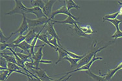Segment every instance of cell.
<instances>
[{
  "label": "cell",
  "mask_w": 122,
  "mask_h": 81,
  "mask_svg": "<svg viewBox=\"0 0 122 81\" xmlns=\"http://www.w3.org/2000/svg\"><path fill=\"white\" fill-rule=\"evenodd\" d=\"M108 45H110V44H107V45H106L105 46H103V47H99V46L97 47L96 42H94L93 44H92V46L91 50L88 53H86L85 57L82 58V59H81L79 60V62L78 63L77 68L88 64L92 59V58L94 57V56L95 55H96L98 52L101 51V50H103V49L106 48L107 47H108Z\"/></svg>",
  "instance_id": "1"
},
{
  "label": "cell",
  "mask_w": 122,
  "mask_h": 81,
  "mask_svg": "<svg viewBox=\"0 0 122 81\" xmlns=\"http://www.w3.org/2000/svg\"><path fill=\"white\" fill-rule=\"evenodd\" d=\"M44 44L38 46L39 48L37 50V51L35 52V54L32 56V59L33 60L35 69H38L40 68L39 65L41 63H43V64H51V63H52V61H51V60H43L42 58L43 56H44L43 48H44Z\"/></svg>",
  "instance_id": "2"
},
{
  "label": "cell",
  "mask_w": 122,
  "mask_h": 81,
  "mask_svg": "<svg viewBox=\"0 0 122 81\" xmlns=\"http://www.w3.org/2000/svg\"><path fill=\"white\" fill-rule=\"evenodd\" d=\"M14 1L15 3V7L10 12L6 13V15H13L16 14H21L22 16L25 15L28 10V7H25L21 1L14 0Z\"/></svg>",
  "instance_id": "3"
},
{
  "label": "cell",
  "mask_w": 122,
  "mask_h": 81,
  "mask_svg": "<svg viewBox=\"0 0 122 81\" xmlns=\"http://www.w3.org/2000/svg\"><path fill=\"white\" fill-rule=\"evenodd\" d=\"M27 23H28L29 30H30V29H33V28H36L39 26H44L45 25H47V23L51 21V19L47 17H45L36 19H27Z\"/></svg>",
  "instance_id": "4"
},
{
  "label": "cell",
  "mask_w": 122,
  "mask_h": 81,
  "mask_svg": "<svg viewBox=\"0 0 122 81\" xmlns=\"http://www.w3.org/2000/svg\"><path fill=\"white\" fill-rule=\"evenodd\" d=\"M103 60V58L100 57H97L96 55H95L94 56V57L92 58V59L88 64L84 65V66H82L79 68H77V69H74L73 71H70V72H67L66 73V75H68L71 74V73H74V72H79V71H85V72H86L88 70H90V68H91L92 65L93 64V63H94L95 61H96V60Z\"/></svg>",
  "instance_id": "5"
},
{
  "label": "cell",
  "mask_w": 122,
  "mask_h": 81,
  "mask_svg": "<svg viewBox=\"0 0 122 81\" xmlns=\"http://www.w3.org/2000/svg\"><path fill=\"white\" fill-rule=\"evenodd\" d=\"M58 14H64V15H66L68 16L71 17L72 18H73L75 19V21H77V20L79 19V17H77L73 16V14H71L70 10H68V8L66 7V5H64L62 7H61L60 9H59L58 10H56L55 12H53L51 14V20H52L54 18L55 16H56V15Z\"/></svg>",
  "instance_id": "6"
},
{
  "label": "cell",
  "mask_w": 122,
  "mask_h": 81,
  "mask_svg": "<svg viewBox=\"0 0 122 81\" xmlns=\"http://www.w3.org/2000/svg\"><path fill=\"white\" fill-rule=\"evenodd\" d=\"M8 70H9V75H8V78L9 77L10 75L12 74V73H20V74L24 75H25L27 77H29L32 76V75H30L27 73H26V72H23L21 70H24V69H22L21 67H20L18 65L16 64H14V63H8Z\"/></svg>",
  "instance_id": "7"
},
{
  "label": "cell",
  "mask_w": 122,
  "mask_h": 81,
  "mask_svg": "<svg viewBox=\"0 0 122 81\" xmlns=\"http://www.w3.org/2000/svg\"><path fill=\"white\" fill-rule=\"evenodd\" d=\"M56 0H49V1H45V6L43 9V12L45 16L51 18L52 14V8L55 3H56Z\"/></svg>",
  "instance_id": "8"
},
{
  "label": "cell",
  "mask_w": 122,
  "mask_h": 81,
  "mask_svg": "<svg viewBox=\"0 0 122 81\" xmlns=\"http://www.w3.org/2000/svg\"><path fill=\"white\" fill-rule=\"evenodd\" d=\"M29 29V26L28 23H27V18H26L25 15H24V16H22V21H21V25L20 26L19 28L16 32H12V35L16 34L23 35V34L27 32Z\"/></svg>",
  "instance_id": "9"
},
{
  "label": "cell",
  "mask_w": 122,
  "mask_h": 81,
  "mask_svg": "<svg viewBox=\"0 0 122 81\" xmlns=\"http://www.w3.org/2000/svg\"><path fill=\"white\" fill-rule=\"evenodd\" d=\"M33 71L35 73L36 76L38 77L42 81H51L53 80V78L47 74V73L44 70H43L40 68L38 69H33Z\"/></svg>",
  "instance_id": "10"
},
{
  "label": "cell",
  "mask_w": 122,
  "mask_h": 81,
  "mask_svg": "<svg viewBox=\"0 0 122 81\" xmlns=\"http://www.w3.org/2000/svg\"><path fill=\"white\" fill-rule=\"evenodd\" d=\"M54 23H53L52 21H49V23H47V28H46V31H47V32L52 37H54V38H56V39L58 40V41H59V44L61 46H62L61 44V39L59 38V35L57 34V33H56V30L54 28Z\"/></svg>",
  "instance_id": "11"
},
{
  "label": "cell",
  "mask_w": 122,
  "mask_h": 81,
  "mask_svg": "<svg viewBox=\"0 0 122 81\" xmlns=\"http://www.w3.org/2000/svg\"><path fill=\"white\" fill-rule=\"evenodd\" d=\"M27 14H35L37 19L42 18L46 17L44 14V12L42 9L39 7H31V8H28V10L27 12Z\"/></svg>",
  "instance_id": "12"
},
{
  "label": "cell",
  "mask_w": 122,
  "mask_h": 81,
  "mask_svg": "<svg viewBox=\"0 0 122 81\" xmlns=\"http://www.w3.org/2000/svg\"><path fill=\"white\" fill-rule=\"evenodd\" d=\"M10 44H11V48L13 49L15 48H19L23 51H27L29 53V55H30V48H31V46H30V44H29L28 43L26 42L25 41H24V42L21 43L20 44H16V45L12 44V43H10Z\"/></svg>",
  "instance_id": "13"
},
{
  "label": "cell",
  "mask_w": 122,
  "mask_h": 81,
  "mask_svg": "<svg viewBox=\"0 0 122 81\" xmlns=\"http://www.w3.org/2000/svg\"><path fill=\"white\" fill-rule=\"evenodd\" d=\"M122 69V62L120 63V64L117 66V67L115 68H114L112 69H110L108 72H107V73H106V74L103 75L102 76H103L105 78L107 81H109L110 79L112 78L114 75L117 73L119 70Z\"/></svg>",
  "instance_id": "14"
},
{
  "label": "cell",
  "mask_w": 122,
  "mask_h": 81,
  "mask_svg": "<svg viewBox=\"0 0 122 81\" xmlns=\"http://www.w3.org/2000/svg\"><path fill=\"white\" fill-rule=\"evenodd\" d=\"M56 51L58 53V60L55 63V64H57L58 63H60L61 60L64 59L66 57V56H68V54L66 52V49L62 48V46H60L59 48H57Z\"/></svg>",
  "instance_id": "15"
},
{
  "label": "cell",
  "mask_w": 122,
  "mask_h": 81,
  "mask_svg": "<svg viewBox=\"0 0 122 81\" xmlns=\"http://www.w3.org/2000/svg\"><path fill=\"white\" fill-rule=\"evenodd\" d=\"M51 21H52L53 23H61V24H68V25H70L73 26L75 24H77L79 22H77V21H75V19L73 18H72L71 17L68 16L67 18L66 19H64L63 21H56V20H53L52 19L51 20Z\"/></svg>",
  "instance_id": "16"
},
{
  "label": "cell",
  "mask_w": 122,
  "mask_h": 81,
  "mask_svg": "<svg viewBox=\"0 0 122 81\" xmlns=\"http://www.w3.org/2000/svg\"><path fill=\"white\" fill-rule=\"evenodd\" d=\"M38 33L36 32V28H33V29H30L29 32L27 34H26V39L25 41L27 42L29 44H30L32 43L34 39L35 38Z\"/></svg>",
  "instance_id": "17"
},
{
  "label": "cell",
  "mask_w": 122,
  "mask_h": 81,
  "mask_svg": "<svg viewBox=\"0 0 122 81\" xmlns=\"http://www.w3.org/2000/svg\"><path fill=\"white\" fill-rule=\"evenodd\" d=\"M72 30L74 31V32L75 33V34L77 35L78 36H79V37H88V38H90L89 35H86L85 33H84L82 32L81 29L80 28L79 26H78L77 24H75L73 25V27L72 28H71Z\"/></svg>",
  "instance_id": "18"
},
{
  "label": "cell",
  "mask_w": 122,
  "mask_h": 81,
  "mask_svg": "<svg viewBox=\"0 0 122 81\" xmlns=\"http://www.w3.org/2000/svg\"><path fill=\"white\" fill-rule=\"evenodd\" d=\"M38 39L40 40L41 41H42L43 43H44L45 44H47L48 46H49L50 47H51L52 48H53L56 51V48H55L54 46H53L49 41V39L47 38V35L46 34H41L40 35V36L38 37Z\"/></svg>",
  "instance_id": "19"
},
{
  "label": "cell",
  "mask_w": 122,
  "mask_h": 81,
  "mask_svg": "<svg viewBox=\"0 0 122 81\" xmlns=\"http://www.w3.org/2000/svg\"><path fill=\"white\" fill-rule=\"evenodd\" d=\"M86 74L88 75L91 78H92V79H94L95 81H107L103 76H100V75H97L94 74V73H92V72L90 71V69L86 71Z\"/></svg>",
  "instance_id": "20"
},
{
  "label": "cell",
  "mask_w": 122,
  "mask_h": 81,
  "mask_svg": "<svg viewBox=\"0 0 122 81\" xmlns=\"http://www.w3.org/2000/svg\"><path fill=\"white\" fill-rule=\"evenodd\" d=\"M64 3H66V6L68 8V10L70 11V10L73 9H79L80 6L78 5L75 2H74L72 0H66L64 1Z\"/></svg>",
  "instance_id": "21"
},
{
  "label": "cell",
  "mask_w": 122,
  "mask_h": 81,
  "mask_svg": "<svg viewBox=\"0 0 122 81\" xmlns=\"http://www.w3.org/2000/svg\"><path fill=\"white\" fill-rule=\"evenodd\" d=\"M1 56L3 58H5V59L7 60L8 63H14V64H17L16 59V57L14 56L10 55L9 53H3L2 52H1Z\"/></svg>",
  "instance_id": "22"
},
{
  "label": "cell",
  "mask_w": 122,
  "mask_h": 81,
  "mask_svg": "<svg viewBox=\"0 0 122 81\" xmlns=\"http://www.w3.org/2000/svg\"><path fill=\"white\" fill-rule=\"evenodd\" d=\"M64 60H68L69 63H70L71 68H74L77 67V68L78 63L79 62V60L81 59H73V58H71L69 56H66V57L64 59Z\"/></svg>",
  "instance_id": "23"
},
{
  "label": "cell",
  "mask_w": 122,
  "mask_h": 81,
  "mask_svg": "<svg viewBox=\"0 0 122 81\" xmlns=\"http://www.w3.org/2000/svg\"><path fill=\"white\" fill-rule=\"evenodd\" d=\"M30 4L33 7H39L43 10L45 6V1L42 0H35L30 1Z\"/></svg>",
  "instance_id": "24"
},
{
  "label": "cell",
  "mask_w": 122,
  "mask_h": 81,
  "mask_svg": "<svg viewBox=\"0 0 122 81\" xmlns=\"http://www.w3.org/2000/svg\"><path fill=\"white\" fill-rule=\"evenodd\" d=\"M120 15V12L119 11L116 12H114V13H112V14H107L105 16L103 17V21H106L107 20H109V19H115L117 18V17Z\"/></svg>",
  "instance_id": "25"
},
{
  "label": "cell",
  "mask_w": 122,
  "mask_h": 81,
  "mask_svg": "<svg viewBox=\"0 0 122 81\" xmlns=\"http://www.w3.org/2000/svg\"><path fill=\"white\" fill-rule=\"evenodd\" d=\"M12 36V34L10 35L9 37H6L5 35L3 34L2 32V30L0 29V42L1 43H8L7 42L9 41V40L10 39V37Z\"/></svg>",
  "instance_id": "26"
},
{
  "label": "cell",
  "mask_w": 122,
  "mask_h": 81,
  "mask_svg": "<svg viewBox=\"0 0 122 81\" xmlns=\"http://www.w3.org/2000/svg\"><path fill=\"white\" fill-rule=\"evenodd\" d=\"M26 39V35H20L18 37L16 38V39L13 41L12 43H11L12 44L16 45V44H20L21 43L24 42Z\"/></svg>",
  "instance_id": "27"
},
{
  "label": "cell",
  "mask_w": 122,
  "mask_h": 81,
  "mask_svg": "<svg viewBox=\"0 0 122 81\" xmlns=\"http://www.w3.org/2000/svg\"><path fill=\"white\" fill-rule=\"evenodd\" d=\"M16 54L18 55L19 57L21 59V60H23L24 62H29V61H30L29 59H32V56L30 55H26V54H24V53H22L21 52H20V53H16Z\"/></svg>",
  "instance_id": "28"
},
{
  "label": "cell",
  "mask_w": 122,
  "mask_h": 81,
  "mask_svg": "<svg viewBox=\"0 0 122 81\" xmlns=\"http://www.w3.org/2000/svg\"><path fill=\"white\" fill-rule=\"evenodd\" d=\"M9 70H2L1 71V74H0V81H5L8 79V75H9Z\"/></svg>",
  "instance_id": "29"
},
{
  "label": "cell",
  "mask_w": 122,
  "mask_h": 81,
  "mask_svg": "<svg viewBox=\"0 0 122 81\" xmlns=\"http://www.w3.org/2000/svg\"><path fill=\"white\" fill-rule=\"evenodd\" d=\"M66 52L68 54V55L69 57H70L71 58H73V59H82V58L84 57L85 56L86 54L85 55H79L77 54H76L75 53H73V52H71L70 51H68V50H66Z\"/></svg>",
  "instance_id": "30"
},
{
  "label": "cell",
  "mask_w": 122,
  "mask_h": 81,
  "mask_svg": "<svg viewBox=\"0 0 122 81\" xmlns=\"http://www.w3.org/2000/svg\"><path fill=\"white\" fill-rule=\"evenodd\" d=\"M107 21L110 22L113 25L115 26L116 30V29H119V25L121 23H122V20H120L118 19H109V20H107Z\"/></svg>",
  "instance_id": "31"
},
{
  "label": "cell",
  "mask_w": 122,
  "mask_h": 81,
  "mask_svg": "<svg viewBox=\"0 0 122 81\" xmlns=\"http://www.w3.org/2000/svg\"><path fill=\"white\" fill-rule=\"evenodd\" d=\"M0 66H1L0 68H4L6 69H8V62L5 58H3L1 56V59H0Z\"/></svg>",
  "instance_id": "32"
},
{
  "label": "cell",
  "mask_w": 122,
  "mask_h": 81,
  "mask_svg": "<svg viewBox=\"0 0 122 81\" xmlns=\"http://www.w3.org/2000/svg\"><path fill=\"white\" fill-rule=\"evenodd\" d=\"M49 43L53 45V46H54L55 48H59V47H60V46H62L60 45L59 41H58V40L56 39V38L52 37V38H51V39H49Z\"/></svg>",
  "instance_id": "33"
},
{
  "label": "cell",
  "mask_w": 122,
  "mask_h": 81,
  "mask_svg": "<svg viewBox=\"0 0 122 81\" xmlns=\"http://www.w3.org/2000/svg\"><path fill=\"white\" fill-rule=\"evenodd\" d=\"M111 37L113 38V39H115L122 37V32L120 30V28L116 30V32H114V34L111 36Z\"/></svg>",
  "instance_id": "34"
},
{
  "label": "cell",
  "mask_w": 122,
  "mask_h": 81,
  "mask_svg": "<svg viewBox=\"0 0 122 81\" xmlns=\"http://www.w3.org/2000/svg\"><path fill=\"white\" fill-rule=\"evenodd\" d=\"M11 48V44L10 43H1L0 44V50L1 51L5 50V49H8Z\"/></svg>",
  "instance_id": "35"
},
{
  "label": "cell",
  "mask_w": 122,
  "mask_h": 81,
  "mask_svg": "<svg viewBox=\"0 0 122 81\" xmlns=\"http://www.w3.org/2000/svg\"><path fill=\"white\" fill-rule=\"evenodd\" d=\"M71 77V75H69V76L68 77H67V75H65L64 76L62 77L59 78V79H53V80H52V81H68Z\"/></svg>",
  "instance_id": "36"
},
{
  "label": "cell",
  "mask_w": 122,
  "mask_h": 81,
  "mask_svg": "<svg viewBox=\"0 0 122 81\" xmlns=\"http://www.w3.org/2000/svg\"><path fill=\"white\" fill-rule=\"evenodd\" d=\"M94 33H97V31H94L93 30V29L92 28V27L90 26V25H88V30H87V31L86 32V34L88 35H92V34H94Z\"/></svg>",
  "instance_id": "37"
},
{
  "label": "cell",
  "mask_w": 122,
  "mask_h": 81,
  "mask_svg": "<svg viewBox=\"0 0 122 81\" xmlns=\"http://www.w3.org/2000/svg\"><path fill=\"white\" fill-rule=\"evenodd\" d=\"M42 81L40 79H36V78H35L34 77L30 76L28 77V81Z\"/></svg>",
  "instance_id": "38"
},
{
  "label": "cell",
  "mask_w": 122,
  "mask_h": 81,
  "mask_svg": "<svg viewBox=\"0 0 122 81\" xmlns=\"http://www.w3.org/2000/svg\"><path fill=\"white\" fill-rule=\"evenodd\" d=\"M118 11L120 12V15H122V6L121 7V8H120V10H119Z\"/></svg>",
  "instance_id": "39"
},
{
  "label": "cell",
  "mask_w": 122,
  "mask_h": 81,
  "mask_svg": "<svg viewBox=\"0 0 122 81\" xmlns=\"http://www.w3.org/2000/svg\"><path fill=\"white\" fill-rule=\"evenodd\" d=\"M117 3H118V4H120L121 6H122V2H121V1H117Z\"/></svg>",
  "instance_id": "40"
},
{
  "label": "cell",
  "mask_w": 122,
  "mask_h": 81,
  "mask_svg": "<svg viewBox=\"0 0 122 81\" xmlns=\"http://www.w3.org/2000/svg\"></svg>",
  "instance_id": "41"
}]
</instances>
